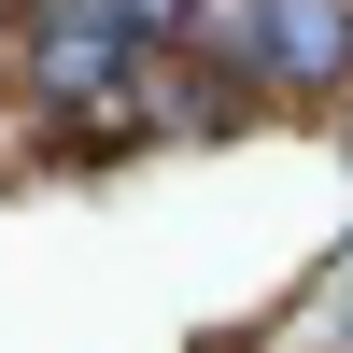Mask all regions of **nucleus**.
<instances>
[{"instance_id":"1","label":"nucleus","mask_w":353,"mask_h":353,"mask_svg":"<svg viewBox=\"0 0 353 353\" xmlns=\"http://www.w3.org/2000/svg\"><path fill=\"white\" fill-rule=\"evenodd\" d=\"M141 85H156V57L99 0H28V99L43 113H128Z\"/></svg>"},{"instance_id":"2","label":"nucleus","mask_w":353,"mask_h":353,"mask_svg":"<svg viewBox=\"0 0 353 353\" xmlns=\"http://www.w3.org/2000/svg\"><path fill=\"white\" fill-rule=\"evenodd\" d=\"M254 85H283V99L353 85V0H254Z\"/></svg>"},{"instance_id":"3","label":"nucleus","mask_w":353,"mask_h":353,"mask_svg":"<svg viewBox=\"0 0 353 353\" xmlns=\"http://www.w3.org/2000/svg\"><path fill=\"white\" fill-rule=\"evenodd\" d=\"M113 28H128L141 57H184V28H198V0H99Z\"/></svg>"}]
</instances>
